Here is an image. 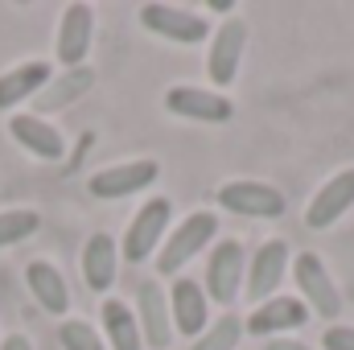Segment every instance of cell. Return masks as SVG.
<instances>
[{"label": "cell", "mask_w": 354, "mask_h": 350, "mask_svg": "<svg viewBox=\"0 0 354 350\" xmlns=\"http://www.w3.org/2000/svg\"><path fill=\"white\" fill-rule=\"evenodd\" d=\"M214 243H218V210L198 206V210H189L185 219H177L169 227V235H165V243H161V252H157L153 264H157L161 276L177 280L189 264L198 260L202 252H210Z\"/></svg>", "instance_id": "6da1fadb"}, {"label": "cell", "mask_w": 354, "mask_h": 350, "mask_svg": "<svg viewBox=\"0 0 354 350\" xmlns=\"http://www.w3.org/2000/svg\"><path fill=\"white\" fill-rule=\"evenodd\" d=\"M292 284H297V297L305 301V309L313 317H326L330 326L342 317V293L334 284V272L326 268V260L317 252H301L292 260Z\"/></svg>", "instance_id": "277c9868"}, {"label": "cell", "mask_w": 354, "mask_h": 350, "mask_svg": "<svg viewBox=\"0 0 354 350\" xmlns=\"http://www.w3.org/2000/svg\"><path fill=\"white\" fill-rule=\"evenodd\" d=\"M206 8L218 12V17H231V12H235V0H206Z\"/></svg>", "instance_id": "83f0119b"}, {"label": "cell", "mask_w": 354, "mask_h": 350, "mask_svg": "<svg viewBox=\"0 0 354 350\" xmlns=\"http://www.w3.org/2000/svg\"><path fill=\"white\" fill-rule=\"evenodd\" d=\"M243 334H248L243 317L231 313V309H223V317H210V326L189 342V350H239Z\"/></svg>", "instance_id": "7402d4cb"}, {"label": "cell", "mask_w": 354, "mask_h": 350, "mask_svg": "<svg viewBox=\"0 0 354 350\" xmlns=\"http://www.w3.org/2000/svg\"><path fill=\"white\" fill-rule=\"evenodd\" d=\"M0 350H33V342H29L25 334H8V338L0 342Z\"/></svg>", "instance_id": "4316f807"}, {"label": "cell", "mask_w": 354, "mask_h": 350, "mask_svg": "<svg viewBox=\"0 0 354 350\" xmlns=\"http://www.w3.org/2000/svg\"><path fill=\"white\" fill-rule=\"evenodd\" d=\"M264 350H317V347H309L301 338H272V342H264Z\"/></svg>", "instance_id": "484cf974"}, {"label": "cell", "mask_w": 354, "mask_h": 350, "mask_svg": "<svg viewBox=\"0 0 354 350\" xmlns=\"http://www.w3.org/2000/svg\"><path fill=\"white\" fill-rule=\"evenodd\" d=\"M91 42H95V8L75 0L62 8V21H58V37H54V54L66 71H79L87 66Z\"/></svg>", "instance_id": "5bb4252c"}, {"label": "cell", "mask_w": 354, "mask_h": 350, "mask_svg": "<svg viewBox=\"0 0 354 350\" xmlns=\"http://www.w3.org/2000/svg\"><path fill=\"white\" fill-rule=\"evenodd\" d=\"M25 284H29L33 301H37L46 313L62 317V313L71 309V284H66V276H62L50 260H29L25 264Z\"/></svg>", "instance_id": "ac0fdd59"}, {"label": "cell", "mask_w": 354, "mask_h": 350, "mask_svg": "<svg viewBox=\"0 0 354 350\" xmlns=\"http://www.w3.org/2000/svg\"><path fill=\"white\" fill-rule=\"evenodd\" d=\"M8 136H12L25 153H33L37 161H62V153H66V136H62L50 120L33 116V111H12Z\"/></svg>", "instance_id": "2e32d148"}, {"label": "cell", "mask_w": 354, "mask_h": 350, "mask_svg": "<svg viewBox=\"0 0 354 350\" xmlns=\"http://www.w3.org/2000/svg\"><path fill=\"white\" fill-rule=\"evenodd\" d=\"M50 79H54V71H50V62H41V58L4 71V75H0V111H12L17 103L37 99V91H46Z\"/></svg>", "instance_id": "ffe728a7"}, {"label": "cell", "mask_w": 354, "mask_h": 350, "mask_svg": "<svg viewBox=\"0 0 354 350\" xmlns=\"http://www.w3.org/2000/svg\"><path fill=\"white\" fill-rule=\"evenodd\" d=\"M243 280H248V248H243V239H218L206 252V276H202V288H206L210 305L231 309L243 297Z\"/></svg>", "instance_id": "3957f363"}, {"label": "cell", "mask_w": 354, "mask_h": 350, "mask_svg": "<svg viewBox=\"0 0 354 350\" xmlns=\"http://www.w3.org/2000/svg\"><path fill=\"white\" fill-rule=\"evenodd\" d=\"M132 313L140 322L145 350H169V342H174V317H169V293H165L161 280H140L136 284Z\"/></svg>", "instance_id": "7c38bea8"}, {"label": "cell", "mask_w": 354, "mask_h": 350, "mask_svg": "<svg viewBox=\"0 0 354 350\" xmlns=\"http://www.w3.org/2000/svg\"><path fill=\"white\" fill-rule=\"evenodd\" d=\"M140 25L161 37V42H174V46H202L210 42V21L198 12V8H181V4H161V0H149L140 4Z\"/></svg>", "instance_id": "8992f818"}, {"label": "cell", "mask_w": 354, "mask_h": 350, "mask_svg": "<svg viewBox=\"0 0 354 350\" xmlns=\"http://www.w3.org/2000/svg\"><path fill=\"white\" fill-rule=\"evenodd\" d=\"M41 231V214L29 210V206H17V210H0V248H12V243H25Z\"/></svg>", "instance_id": "603a6c76"}, {"label": "cell", "mask_w": 354, "mask_h": 350, "mask_svg": "<svg viewBox=\"0 0 354 350\" xmlns=\"http://www.w3.org/2000/svg\"><path fill=\"white\" fill-rule=\"evenodd\" d=\"M83 280H87L91 293H111L115 276H120V239L107 235V231H95L87 243H83Z\"/></svg>", "instance_id": "e0dca14e"}, {"label": "cell", "mask_w": 354, "mask_h": 350, "mask_svg": "<svg viewBox=\"0 0 354 350\" xmlns=\"http://www.w3.org/2000/svg\"><path fill=\"white\" fill-rule=\"evenodd\" d=\"M95 83V71L91 66H79V71H66L62 79H50L46 91H37V111H58V107H66V103H75V99H83ZM33 111V116H37Z\"/></svg>", "instance_id": "44dd1931"}, {"label": "cell", "mask_w": 354, "mask_h": 350, "mask_svg": "<svg viewBox=\"0 0 354 350\" xmlns=\"http://www.w3.org/2000/svg\"><path fill=\"white\" fill-rule=\"evenodd\" d=\"M214 202H218V210L239 214V219H280L288 210V198L272 181H260V177H231V181H223Z\"/></svg>", "instance_id": "5b68a950"}, {"label": "cell", "mask_w": 354, "mask_h": 350, "mask_svg": "<svg viewBox=\"0 0 354 350\" xmlns=\"http://www.w3.org/2000/svg\"><path fill=\"white\" fill-rule=\"evenodd\" d=\"M317 350H354V326L346 322H334L322 330V347Z\"/></svg>", "instance_id": "d4e9b609"}, {"label": "cell", "mask_w": 354, "mask_h": 350, "mask_svg": "<svg viewBox=\"0 0 354 350\" xmlns=\"http://www.w3.org/2000/svg\"><path fill=\"white\" fill-rule=\"evenodd\" d=\"M161 165L153 157H132V161H120V165H107L99 174H91L87 190L91 198H103V202H120V198H132L149 185H157Z\"/></svg>", "instance_id": "8fae6325"}, {"label": "cell", "mask_w": 354, "mask_h": 350, "mask_svg": "<svg viewBox=\"0 0 354 350\" xmlns=\"http://www.w3.org/2000/svg\"><path fill=\"white\" fill-rule=\"evenodd\" d=\"M58 342H62V350H107L103 334L91 322H79V317H71V322L58 326Z\"/></svg>", "instance_id": "cb8c5ba5"}, {"label": "cell", "mask_w": 354, "mask_h": 350, "mask_svg": "<svg viewBox=\"0 0 354 350\" xmlns=\"http://www.w3.org/2000/svg\"><path fill=\"white\" fill-rule=\"evenodd\" d=\"M248 21L239 17H227L214 33H210V54H206V79L210 87H231L239 79V66H243V54H248Z\"/></svg>", "instance_id": "30bf717a"}, {"label": "cell", "mask_w": 354, "mask_h": 350, "mask_svg": "<svg viewBox=\"0 0 354 350\" xmlns=\"http://www.w3.org/2000/svg\"><path fill=\"white\" fill-rule=\"evenodd\" d=\"M309 322H313V313L305 309V301L297 293H276V297H268L260 305H252V313L243 317V330L272 342V338H292Z\"/></svg>", "instance_id": "52a82bcc"}, {"label": "cell", "mask_w": 354, "mask_h": 350, "mask_svg": "<svg viewBox=\"0 0 354 350\" xmlns=\"http://www.w3.org/2000/svg\"><path fill=\"white\" fill-rule=\"evenodd\" d=\"M99 326H103V342H107V350H145L140 322H136V313H132L128 301L103 297V305H99Z\"/></svg>", "instance_id": "d6986e66"}, {"label": "cell", "mask_w": 354, "mask_h": 350, "mask_svg": "<svg viewBox=\"0 0 354 350\" xmlns=\"http://www.w3.org/2000/svg\"><path fill=\"white\" fill-rule=\"evenodd\" d=\"M165 111L189 124H231L235 120V103L227 91L194 87V83H174L165 91Z\"/></svg>", "instance_id": "9c48e42d"}, {"label": "cell", "mask_w": 354, "mask_h": 350, "mask_svg": "<svg viewBox=\"0 0 354 350\" xmlns=\"http://www.w3.org/2000/svg\"><path fill=\"white\" fill-rule=\"evenodd\" d=\"M288 268H292V248H288V239H280V235L264 239L256 252H248L243 297H248L252 305H260V301H268V297H276L280 284H284V276H288Z\"/></svg>", "instance_id": "ba28073f"}, {"label": "cell", "mask_w": 354, "mask_h": 350, "mask_svg": "<svg viewBox=\"0 0 354 350\" xmlns=\"http://www.w3.org/2000/svg\"><path fill=\"white\" fill-rule=\"evenodd\" d=\"M169 227H174V202H169L165 194L145 198L140 210L128 219V231H124V239H120V260H128V264L157 260V252H161Z\"/></svg>", "instance_id": "7a4b0ae2"}, {"label": "cell", "mask_w": 354, "mask_h": 350, "mask_svg": "<svg viewBox=\"0 0 354 350\" xmlns=\"http://www.w3.org/2000/svg\"><path fill=\"white\" fill-rule=\"evenodd\" d=\"M351 206H354V165H346L313 190V198L305 206V227L309 231H330L338 219H346Z\"/></svg>", "instance_id": "4fadbf2b"}, {"label": "cell", "mask_w": 354, "mask_h": 350, "mask_svg": "<svg viewBox=\"0 0 354 350\" xmlns=\"http://www.w3.org/2000/svg\"><path fill=\"white\" fill-rule=\"evenodd\" d=\"M169 317H174V334L181 338H198L206 326H210V297H206V288H202V280H194V276H177L169 280Z\"/></svg>", "instance_id": "9a60e30c"}]
</instances>
